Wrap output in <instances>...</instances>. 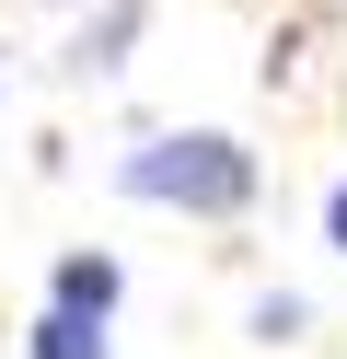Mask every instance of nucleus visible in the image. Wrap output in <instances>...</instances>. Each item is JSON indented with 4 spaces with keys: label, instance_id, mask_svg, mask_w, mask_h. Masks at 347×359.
<instances>
[{
    "label": "nucleus",
    "instance_id": "nucleus-2",
    "mask_svg": "<svg viewBox=\"0 0 347 359\" xmlns=\"http://www.w3.org/2000/svg\"><path fill=\"white\" fill-rule=\"evenodd\" d=\"M116 290H128V278H116V255H69V266H58V313H93V325H104Z\"/></svg>",
    "mask_w": 347,
    "mask_h": 359
},
{
    "label": "nucleus",
    "instance_id": "nucleus-1",
    "mask_svg": "<svg viewBox=\"0 0 347 359\" xmlns=\"http://www.w3.org/2000/svg\"><path fill=\"white\" fill-rule=\"evenodd\" d=\"M116 186H128V197H151V209L231 220V209L254 197V151H243V140H220V128H185V140L128 151V163H116Z\"/></svg>",
    "mask_w": 347,
    "mask_h": 359
},
{
    "label": "nucleus",
    "instance_id": "nucleus-3",
    "mask_svg": "<svg viewBox=\"0 0 347 359\" xmlns=\"http://www.w3.org/2000/svg\"><path fill=\"white\" fill-rule=\"evenodd\" d=\"M35 359H104V325H93V313H46V325H35Z\"/></svg>",
    "mask_w": 347,
    "mask_h": 359
},
{
    "label": "nucleus",
    "instance_id": "nucleus-5",
    "mask_svg": "<svg viewBox=\"0 0 347 359\" xmlns=\"http://www.w3.org/2000/svg\"><path fill=\"white\" fill-rule=\"evenodd\" d=\"M324 243H336V255H347V186L324 197Z\"/></svg>",
    "mask_w": 347,
    "mask_h": 359
},
{
    "label": "nucleus",
    "instance_id": "nucleus-4",
    "mask_svg": "<svg viewBox=\"0 0 347 359\" xmlns=\"http://www.w3.org/2000/svg\"><path fill=\"white\" fill-rule=\"evenodd\" d=\"M301 325H313V313H301V290H266V302H254V336H266V348H290Z\"/></svg>",
    "mask_w": 347,
    "mask_h": 359
}]
</instances>
